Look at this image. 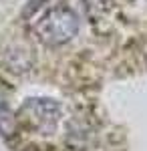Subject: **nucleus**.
<instances>
[{"mask_svg": "<svg viewBox=\"0 0 147 151\" xmlns=\"http://www.w3.org/2000/svg\"><path fill=\"white\" fill-rule=\"evenodd\" d=\"M46 2H50V0H26V4L22 6V12H20V16H22L24 20H28V18H32L36 12L40 10L43 6H45Z\"/></svg>", "mask_w": 147, "mask_h": 151, "instance_id": "4", "label": "nucleus"}, {"mask_svg": "<svg viewBox=\"0 0 147 151\" xmlns=\"http://www.w3.org/2000/svg\"><path fill=\"white\" fill-rule=\"evenodd\" d=\"M63 117V107L50 97H28L18 109V119L38 135H53Z\"/></svg>", "mask_w": 147, "mask_h": 151, "instance_id": "2", "label": "nucleus"}, {"mask_svg": "<svg viewBox=\"0 0 147 151\" xmlns=\"http://www.w3.org/2000/svg\"><path fill=\"white\" fill-rule=\"evenodd\" d=\"M79 32V14L67 4L53 6L36 20L32 26V35L45 47L57 48L71 42Z\"/></svg>", "mask_w": 147, "mask_h": 151, "instance_id": "1", "label": "nucleus"}, {"mask_svg": "<svg viewBox=\"0 0 147 151\" xmlns=\"http://www.w3.org/2000/svg\"><path fill=\"white\" fill-rule=\"evenodd\" d=\"M16 131H18V113H14L8 101V95L0 85V135L4 139H12Z\"/></svg>", "mask_w": 147, "mask_h": 151, "instance_id": "3", "label": "nucleus"}]
</instances>
